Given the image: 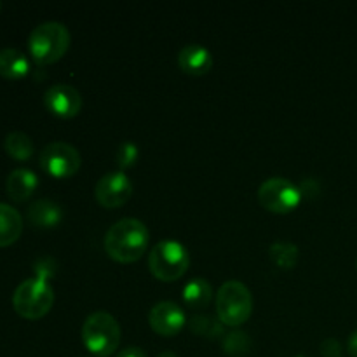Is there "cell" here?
Returning a JSON list of instances; mask_svg holds the SVG:
<instances>
[{"label":"cell","mask_w":357,"mask_h":357,"mask_svg":"<svg viewBox=\"0 0 357 357\" xmlns=\"http://www.w3.org/2000/svg\"><path fill=\"white\" fill-rule=\"evenodd\" d=\"M30 72V61L17 49H2L0 51V77L9 80L23 79Z\"/></svg>","instance_id":"16"},{"label":"cell","mask_w":357,"mask_h":357,"mask_svg":"<svg viewBox=\"0 0 357 357\" xmlns=\"http://www.w3.org/2000/svg\"><path fill=\"white\" fill-rule=\"evenodd\" d=\"M40 167L54 178H70L80 169V153L75 146L65 142H52L42 150Z\"/></svg>","instance_id":"8"},{"label":"cell","mask_w":357,"mask_h":357,"mask_svg":"<svg viewBox=\"0 0 357 357\" xmlns=\"http://www.w3.org/2000/svg\"><path fill=\"white\" fill-rule=\"evenodd\" d=\"M132 195V183L124 171L105 174L94 187V197L103 208L115 209L124 206Z\"/></svg>","instance_id":"9"},{"label":"cell","mask_w":357,"mask_h":357,"mask_svg":"<svg viewBox=\"0 0 357 357\" xmlns=\"http://www.w3.org/2000/svg\"><path fill=\"white\" fill-rule=\"evenodd\" d=\"M68 28L58 21H47L33 28L28 38L30 56L37 65H51L59 61L70 47Z\"/></svg>","instance_id":"2"},{"label":"cell","mask_w":357,"mask_h":357,"mask_svg":"<svg viewBox=\"0 0 357 357\" xmlns=\"http://www.w3.org/2000/svg\"><path fill=\"white\" fill-rule=\"evenodd\" d=\"M190 328L194 333L201 335V337L216 338L223 335V323L220 319L209 316H195L190 321Z\"/></svg>","instance_id":"20"},{"label":"cell","mask_w":357,"mask_h":357,"mask_svg":"<svg viewBox=\"0 0 357 357\" xmlns=\"http://www.w3.org/2000/svg\"><path fill=\"white\" fill-rule=\"evenodd\" d=\"M296 357H305V356H296Z\"/></svg>","instance_id":"28"},{"label":"cell","mask_w":357,"mask_h":357,"mask_svg":"<svg viewBox=\"0 0 357 357\" xmlns=\"http://www.w3.org/2000/svg\"><path fill=\"white\" fill-rule=\"evenodd\" d=\"M0 9H2V2H0Z\"/></svg>","instance_id":"27"},{"label":"cell","mask_w":357,"mask_h":357,"mask_svg":"<svg viewBox=\"0 0 357 357\" xmlns=\"http://www.w3.org/2000/svg\"><path fill=\"white\" fill-rule=\"evenodd\" d=\"M347 349H349V354H351L352 357H357V330L351 335V337H349Z\"/></svg>","instance_id":"25"},{"label":"cell","mask_w":357,"mask_h":357,"mask_svg":"<svg viewBox=\"0 0 357 357\" xmlns=\"http://www.w3.org/2000/svg\"><path fill=\"white\" fill-rule=\"evenodd\" d=\"M82 342L91 354L108 357L121 344V326L108 312H94L84 321Z\"/></svg>","instance_id":"4"},{"label":"cell","mask_w":357,"mask_h":357,"mask_svg":"<svg viewBox=\"0 0 357 357\" xmlns=\"http://www.w3.org/2000/svg\"><path fill=\"white\" fill-rule=\"evenodd\" d=\"M44 103L51 114L61 119H72L82 108V96L68 84H54L45 91Z\"/></svg>","instance_id":"10"},{"label":"cell","mask_w":357,"mask_h":357,"mask_svg":"<svg viewBox=\"0 0 357 357\" xmlns=\"http://www.w3.org/2000/svg\"><path fill=\"white\" fill-rule=\"evenodd\" d=\"M139 157V149L132 142H124L121 143L117 150V164L122 171L129 169L136 164Z\"/></svg>","instance_id":"22"},{"label":"cell","mask_w":357,"mask_h":357,"mask_svg":"<svg viewBox=\"0 0 357 357\" xmlns=\"http://www.w3.org/2000/svg\"><path fill=\"white\" fill-rule=\"evenodd\" d=\"M268 255L272 264L284 271H289L298 264V248L291 243H274L268 250Z\"/></svg>","instance_id":"19"},{"label":"cell","mask_w":357,"mask_h":357,"mask_svg":"<svg viewBox=\"0 0 357 357\" xmlns=\"http://www.w3.org/2000/svg\"><path fill=\"white\" fill-rule=\"evenodd\" d=\"M23 232V218L13 206L0 202V248L16 243Z\"/></svg>","instance_id":"15"},{"label":"cell","mask_w":357,"mask_h":357,"mask_svg":"<svg viewBox=\"0 0 357 357\" xmlns=\"http://www.w3.org/2000/svg\"><path fill=\"white\" fill-rule=\"evenodd\" d=\"M321 354L324 357H340L342 356V345L335 338H328L321 344Z\"/></svg>","instance_id":"23"},{"label":"cell","mask_w":357,"mask_h":357,"mask_svg":"<svg viewBox=\"0 0 357 357\" xmlns=\"http://www.w3.org/2000/svg\"><path fill=\"white\" fill-rule=\"evenodd\" d=\"M150 243L145 223L136 218H122L108 229L105 236V251L119 264H132L143 257Z\"/></svg>","instance_id":"1"},{"label":"cell","mask_w":357,"mask_h":357,"mask_svg":"<svg viewBox=\"0 0 357 357\" xmlns=\"http://www.w3.org/2000/svg\"><path fill=\"white\" fill-rule=\"evenodd\" d=\"M3 149H6L7 155L14 160H28L31 159L35 152L33 142L30 139V136L24 135L21 131L9 132L6 136V142H3Z\"/></svg>","instance_id":"18"},{"label":"cell","mask_w":357,"mask_h":357,"mask_svg":"<svg viewBox=\"0 0 357 357\" xmlns=\"http://www.w3.org/2000/svg\"><path fill=\"white\" fill-rule=\"evenodd\" d=\"M251 347V340L244 331H232L223 337V351L230 356L246 354Z\"/></svg>","instance_id":"21"},{"label":"cell","mask_w":357,"mask_h":357,"mask_svg":"<svg viewBox=\"0 0 357 357\" xmlns=\"http://www.w3.org/2000/svg\"><path fill=\"white\" fill-rule=\"evenodd\" d=\"M159 357H178V356L174 354V352H171V351H166V352H162V354H159Z\"/></svg>","instance_id":"26"},{"label":"cell","mask_w":357,"mask_h":357,"mask_svg":"<svg viewBox=\"0 0 357 357\" xmlns=\"http://www.w3.org/2000/svg\"><path fill=\"white\" fill-rule=\"evenodd\" d=\"M216 312L225 326L236 328L246 323L253 312V296L241 281H227L216 295Z\"/></svg>","instance_id":"6"},{"label":"cell","mask_w":357,"mask_h":357,"mask_svg":"<svg viewBox=\"0 0 357 357\" xmlns=\"http://www.w3.org/2000/svg\"><path fill=\"white\" fill-rule=\"evenodd\" d=\"M38 187V178L33 171L30 169H14L13 173L7 176L6 190L13 201L24 202L33 195V192Z\"/></svg>","instance_id":"13"},{"label":"cell","mask_w":357,"mask_h":357,"mask_svg":"<svg viewBox=\"0 0 357 357\" xmlns=\"http://www.w3.org/2000/svg\"><path fill=\"white\" fill-rule=\"evenodd\" d=\"M63 218V211L59 204L49 199H38L28 208V222L38 229H52Z\"/></svg>","instance_id":"14"},{"label":"cell","mask_w":357,"mask_h":357,"mask_svg":"<svg viewBox=\"0 0 357 357\" xmlns=\"http://www.w3.org/2000/svg\"><path fill=\"white\" fill-rule=\"evenodd\" d=\"M258 201L267 211L286 215L302 201V192L286 178H268L258 188Z\"/></svg>","instance_id":"7"},{"label":"cell","mask_w":357,"mask_h":357,"mask_svg":"<svg viewBox=\"0 0 357 357\" xmlns=\"http://www.w3.org/2000/svg\"><path fill=\"white\" fill-rule=\"evenodd\" d=\"M178 66L188 75H206L213 66V56L204 45L188 44L178 52Z\"/></svg>","instance_id":"12"},{"label":"cell","mask_w":357,"mask_h":357,"mask_svg":"<svg viewBox=\"0 0 357 357\" xmlns=\"http://www.w3.org/2000/svg\"><path fill=\"white\" fill-rule=\"evenodd\" d=\"M213 298V289L206 279L194 278L183 288V300L192 309H204Z\"/></svg>","instance_id":"17"},{"label":"cell","mask_w":357,"mask_h":357,"mask_svg":"<svg viewBox=\"0 0 357 357\" xmlns=\"http://www.w3.org/2000/svg\"><path fill=\"white\" fill-rule=\"evenodd\" d=\"M188 265H190V255H188L187 248L178 243V241H160L150 251V272L159 281H178L188 271Z\"/></svg>","instance_id":"5"},{"label":"cell","mask_w":357,"mask_h":357,"mask_svg":"<svg viewBox=\"0 0 357 357\" xmlns=\"http://www.w3.org/2000/svg\"><path fill=\"white\" fill-rule=\"evenodd\" d=\"M52 303H54V289L42 275L23 281L13 295L14 310L17 316L28 321L44 317L51 310Z\"/></svg>","instance_id":"3"},{"label":"cell","mask_w":357,"mask_h":357,"mask_svg":"<svg viewBox=\"0 0 357 357\" xmlns=\"http://www.w3.org/2000/svg\"><path fill=\"white\" fill-rule=\"evenodd\" d=\"M185 312L178 303L159 302L149 314L150 328L160 337H174L185 326Z\"/></svg>","instance_id":"11"},{"label":"cell","mask_w":357,"mask_h":357,"mask_svg":"<svg viewBox=\"0 0 357 357\" xmlns=\"http://www.w3.org/2000/svg\"><path fill=\"white\" fill-rule=\"evenodd\" d=\"M115 357H146L145 351L139 347H135V345H129V347L122 349Z\"/></svg>","instance_id":"24"}]
</instances>
